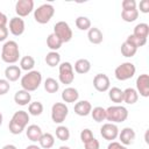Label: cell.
Instances as JSON below:
<instances>
[{"label":"cell","instance_id":"6da1fadb","mask_svg":"<svg viewBox=\"0 0 149 149\" xmlns=\"http://www.w3.org/2000/svg\"><path fill=\"white\" fill-rule=\"evenodd\" d=\"M20 57V50H19V44L15 41H7L2 45L1 50V59L5 63L8 64H14L19 61Z\"/></svg>","mask_w":149,"mask_h":149},{"label":"cell","instance_id":"7a4b0ae2","mask_svg":"<svg viewBox=\"0 0 149 149\" xmlns=\"http://www.w3.org/2000/svg\"><path fill=\"white\" fill-rule=\"evenodd\" d=\"M42 83V74L40 71L31 70L21 78V86L27 92H33L40 87Z\"/></svg>","mask_w":149,"mask_h":149},{"label":"cell","instance_id":"3957f363","mask_svg":"<svg viewBox=\"0 0 149 149\" xmlns=\"http://www.w3.org/2000/svg\"><path fill=\"white\" fill-rule=\"evenodd\" d=\"M127 118H128V111L123 106L114 105V106H109L106 109V119L112 123L123 122L126 121Z\"/></svg>","mask_w":149,"mask_h":149},{"label":"cell","instance_id":"277c9868","mask_svg":"<svg viewBox=\"0 0 149 149\" xmlns=\"http://www.w3.org/2000/svg\"><path fill=\"white\" fill-rule=\"evenodd\" d=\"M54 14H55L54 6L51 3H43L40 7H37V9L34 10V19L37 23L45 24L51 20Z\"/></svg>","mask_w":149,"mask_h":149},{"label":"cell","instance_id":"5b68a950","mask_svg":"<svg viewBox=\"0 0 149 149\" xmlns=\"http://www.w3.org/2000/svg\"><path fill=\"white\" fill-rule=\"evenodd\" d=\"M135 71H136V69H135V65H134L133 63H130V62H125V63L120 64V65L115 69L114 74H115V78H116L118 80L123 81V80H127V79H130L132 77H134Z\"/></svg>","mask_w":149,"mask_h":149},{"label":"cell","instance_id":"8992f818","mask_svg":"<svg viewBox=\"0 0 149 149\" xmlns=\"http://www.w3.org/2000/svg\"><path fill=\"white\" fill-rule=\"evenodd\" d=\"M54 34L62 41V43L70 42L72 38V30L65 21H59L54 26Z\"/></svg>","mask_w":149,"mask_h":149},{"label":"cell","instance_id":"52a82bcc","mask_svg":"<svg viewBox=\"0 0 149 149\" xmlns=\"http://www.w3.org/2000/svg\"><path fill=\"white\" fill-rule=\"evenodd\" d=\"M69 114V108L64 102H56L51 107V119L55 123H62Z\"/></svg>","mask_w":149,"mask_h":149},{"label":"cell","instance_id":"ba28073f","mask_svg":"<svg viewBox=\"0 0 149 149\" xmlns=\"http://www.w3.org/2000/svg\"><path fill=\"white\" fill-rule=\"evenodd\" d=\"M59 81L64 85L71 84L74 79V73H73V68L71 63L64 62L59 65Z\"/></svg>","mask_w":149,"mask_h":149},{"label":"cell","instance_id":"9c48e42d","mask_svg":"<svg viewBox=\"0 0 149 149\" xmlns=\"http://www.w3.org/2000/svg\"><path fill=\"white\" fill-rule=\"evenodd\" d=\"M33 9H34L33 0H19L15 3V13L19 15V17L28 16Z\"/></svg>","mask_w":149,"mask_h":149},{"label":"cell","instance_id":"30bf717a","mask_svg":"<svg viewBox=\"0 0 149 149\" xmlns=\"http://www.w3.org/2000/svg\"><path fill=\"white\" fill-rule=\"evenodd\" d=\"M100 134L101 136L107 140V141H113L118 137L119 135V128L116 125L108 122V123H104L102 127L100 128Z\"/></svg>","mask_w":149,"mask_h":149},{"label":"cell","instance_id":"8fae6325","mask_svg":"<svg viewBox=\"0 0 149 149\" xmlns=\"http://www.w3.org/2000/svg\"><path fill=\"white\" fill-rule=\"evenodd\" d=\"M93 86L99 92H106L109 90V86H111L109 78L105 73H98L93 78Z\"/></svg>","mask_w":149,"mask_h":149},{"label":"cell","instance_id":"7c38bea8","mask_svg":"<svg viewBox=\"0 0 149 149\" xmlns=\"http://www.w3.org/2000/svg\"><path fill=\"white\" fill-rule=\"evenodd\" d=\"M136 91L140 95L147 98L149 97V76L147 73L140 74L136 79Z\"/></svg>","mask_w":149,"mask_h":149},{"label":"cell","instance_id":"4fadbf2b","mask_svg":"<svg viewBox=\"0 0 149 149\" xmlns=\"http://www.w3.org/2000/svg\"><path fill=\"white\" fill-rule=\"evenodd\" d=\"M24 21L19 17V16H15V17H12L9 20V31L14 35V36H20L23 34L24 31Z\"/></svg>","mask_w":149,"mask_h":149},{"label":"cell","instance_id":"5bb4252c","mask_svg":"<svg viewBox=\"0 0 149 149\" xmlns=\"http://www.w3.org/2000/svg\"><path fill=\"white\" fill-rule=\"evenodd\" d=\"M118 136H119V139H120V141H121V144H123V146H129V144H132V143L134 142V140H135V132H134L133 128L126 127V128H123V129L121 130V133H120Z\"/></svg>","mask_w":149,"mask_h":149},{"label":"cell","instance_id":"9a60e30c","mask_svg":"<svg viewBox=\"0 0 149 149\" xmlns=\"http://www.w3.org/2000/svg\"><path fill=\"white\" fill-rule=\"evenodd\" d=\"M74 113L79 116H86L88 114H91V111H92V105L87 101V100H81V101H78L76 105H74Z\"/></svg>","mask_w":149,"mask_h":149},{"label":"cell","instance_id":"2e32d148","mask_svg":"<svg viewBox=\"0 0 149 149\" xmlns=\"http://www.w3.org/2000/svg\"><path fill=\"white\" fill-rule=\"evenodd\" d=\"M12 121L24 129L26 126L28 125V121H29V114L26 111H17L12 116Z\"/></svg>","mask_w":149,"mask_h":149},{"label":"cell","instance_id":"e0dca14e","mask_svg":"<svg viewBox=\"0 0 149 149\" xmlns=\"http://www.w3.org/2000/svg\"><path fill=\"white\" fill-rule=\"evenodd\" d=\"M42 134H43V132H42L41 127L37 126V125H30V126H28V128H27V130H26V135H27V137H28L31 142H37V141H40Z\"/></svg>","mask_w":149,"mask_h":149},{"label":"cell","instance_id":"ac0fdd59","mask_svg":"<svg viewBox=\"0 0 149 149\" xmlns=\"http://www.w3.org/2000/svg\"><path fill=\"white\" fill-rule=\"evenodd\" d=\"M79 98V93L74 87H66L62 92V99L64 102H76Z\"/></svg>","mask_w":149,"mask_h":149},{"label":"cell","instance_id":"d6986e66","mask_svg":"<svg viewBox=\"0 0 149 149\" xmlns=\"http://www.w3.org/2000/svg\"><path fill=\"white\" fill-rule=\"evenodd\" d=\"M5 77L8 81H16L21 77V69L16 65H9L5 70Z\"/></svg>","mask_w":149,"mask_h":149},{"label":"cell","instance_id":"ffe728a7","mask_svg":"<svg viewBox=\"0 0 149 149\" xmlns=\"http://www.w3.org/2000/svg\"><path fill=\"white\" fill-rule=\"evenodd\" d=\"M87 38L91 43L93 44H100L104 40V36H102V33L99 28L97 27H91L88 29V33H87Z\"/></svg>","mask_w":149,"mask_h":149},{"label":"cell","instance_id":"44dd1931","mask_svg":"<svg viewBox=\"0 0 149 149\" xmlns=\"http://www.w3.org/2000/svg\"><path fill=\"white\" fill-rule=\"evenodd\" d=\"M30 100H31L30 93L27 92V91H24V90H20V91H17V92L14 94V101H15L17 105H20V106H26V105H28V104L30 102Z\"/></svg>","mask_w":149,"mask_h":149},{"label":"cell","instance_id":"7402d4cb","mask_svg":"<svg viewBox=\"0 0 149 149\" xmlns=\"http://www.w3.org/2000/svg\"><path fill=\"white\" fill-rule=\"evenodd\" d=\"M139 99V93L135 88L133 87H128L123 91V101L128 105H133Z\"/></svg>","mask_w":149,"mask_h":149},{"label":"cell","instance_id":"603a6c76","mask_svg":"<svg viewBox=\"0 0 149 149\" xmlns=\"http://www.w3.org/2000/svg\"><path fill=\"white\" fill-rule=\"evenodd\" d=\"M90 70H91V63L85 58H80L74 63V71L77 73L84 74V73H87Z\"/></svg>","mask_w":149,"mask_h":149},{"label":"cell","instance_id":"cb8c5ba5","mask_svg":"<svg viewBox=\"0 0 149 149\" xmlns=\"http://www.w3.org/2000/svg\"><path fill=\"white\" fill-rule=\"evenodd\" d=\"M38 142H40V146H41L42 148H44V149H50V148H52L54 144H55V137H54V135L50 134V133H43Z\"/></svg>","mask_w":149,"mask_h":149},{"label":"cell","instance_id":"d4e9b609","mask_svg":"<svg viewBox=\"0 0 149 149\" xmlns=\"http://www.w3.org/2000/svg\"><path fill=\"white\" fill-rule=\"evenodd\" d=\"M133 35L140 38H147L149 35V26L147 23H139L135 26Z\"/></svg>","mask_w":149,"mask_h":149},{"label":"cell","instance_id":"484cf974","mask_svg":"<svg viewBox=\"0 0 149 149\" xmlns=\"http://www.w3.org/2000/svg\"><path fill=\"white\" fill-rule=\"evenodd\" d=\"M108 97L113 102L120 104L123 101V91L119 87H112L108 91Z\"/></svg>","mask_w":149,"mask_h":149},{"label":"cell","instance_id":"4316f807","mask_svg":"<svg viewBox=\"0 0 149 149\" xmlns=\"http://www.w3.org/2000/svg\"><path fill=\"white\" fill-rule=\"evenodd\" d=\"M62 41L52 33V34H50L49 36H48V38H47V45H48V48L51 50V51H56V50H58L61 47H62Z\"/></svg>","mask_w":149,"mask_h":149},{"label":"cell","instance_id":"83f0119b","mask_svg":"<svg viewBox=\"0 0 149 149\" xmlns=\"http://www.w3.org/2000/svg\"><path fill=\"white\" fill-rule=\"evenodd\" d=\"M59 62H61V55L57 51H50V52L47 54V56H45V63L49 66L54 68V66L58 65Z\"/></svg>","mask_w":149,"mask_h":149},{"label":"cell","instance_id":"f1b7e54d","mask_svg":"<svg viewBox=\"0 0 149 149\" xmlns=\"http://www.w3.org/2000/svg\"><path fill=\"white\" fill-rule=\"evenodd\" d=\"M35 66V59L31 56H24L20 61V69L24 71H31L33 68Z\"/></svg>","mask_w":149,"mask_h":149},{"label":"cell","instance_id":"f546056e","mask_svg":"<svg viewBox=\"0 0 149 149\" xmlns=\"http://www.w3.org/2000/svg\"><path fill=\"white\" fill-rule=\"evenodd\" d=\"M91 115L95 122H102L106 119V109L100 106H97L91 111Z\"/></svg>","mask_w":149,"mask_h":149},{"label":"cell","instance_id":"4dcf8cb0","mask_svg":"<svg viewBox=\"0 0 149 149\" xmlns=\"http://www.w3.org/2000/svg\"><path fill=\"white\" fill-rule=\"evenodd\" d=\"M44 90L48 93H56L59 90V84L54 78H47L44 81Z\"/></svg>","mask_w":149,"mask_h":149},{"label":"cell","instance_id":"1f68e13d","mask_svg":"<svg viewBox=\"0 0 149 149\" xmlns=\"http://www.w3.org/2000/svg\"><path fill=\"white\" fill-rule=\"evenodd\" d=\"M42 112H43V105H42V102H40V101H34V102H30V104H29L28 114L34 115V116H38V115L42 114Z\"/></svg>","mask_w":149,"mask_h":149},{"label":"cell","instance_id":"d6a6232c","mask_svg":"<svg viewBox=\"0 0 149 149\" xmlns=\"http://www.w3.org/2000/svg\"><path fill=\"white\" fill-rule=\"evenodd\" d=\"M121 17L125 22H134L139 17V10L137 9H130V10H122Z\"/></svg>","mask_w":149,"mask_h":149},{"label":"cell","instance_id":"836d02e7","mask_svg":"<svg viewBox=\"0 0 149 149\" xmlns=\"http://www.w3.org/2000/svg\"><path fill=\"white\" fill-rule=\"evenodd\" d=\"M76 27L79 30H88L91 28V21L86 16H78L76 19Z\"/></svg>","mask_w":149,"mask_h":149},{"label":"cell","instance_id":"e575fe53","mask_svg":"<svg viewBox=\"0 0 149 149\" xmlns=\"http://www.w3.org/2000/svg\"><path fill=\"white\" fill-rule=\"evenodd\" d=\"M126 42L137 49V48H140V47H143V45L147 43V38H140V37H136V36H134V35L132 34V35H129V36L127 37Z\"/></svg>","mask_w":149,"mask_h":149},{"label":"cell","instance_id":"d590c367","mask_svg":"<svg viewBox=\"0 0 149 149\" xmlns=\"http://www.w3.org/2000/svg\"><path fill=\"white\" fill-rule=\"evenodd\" d=\"M56 136L59 141H68L70 139V130L65 126H58L56 128Z\"/></svg>","mask_w":149,"mask_h":149},{"label":"cell","instance_id":"8d00e7d4","mask_svg":"<svg viewBox=\"0 0 149 149\" xmlns=\"http://www.w3.org/2000/svg\"><path fill=\"white\" fill-rule=\"evenodd\" d=\"M136 48H134L133 45H130L129 43H127L126 41L121 44V54L125 57H133L136 54Z\"/></svg>","mask_w":149,"mask_h":149},{"label":"cell","instance_id":"74e56055","mask_svg":"<svg viewBox=\"0 0 149 149\" xmlns=\"http://www.w3.org/2000/svg\"><path fill=\"white\" fill-rule=\"evenodd\" d=\"M94 136H93V133L88 129V128H85V129H83L81 130V133H80V140H81V142L83 143H86V142H88L90 140H92Z\"/></svg>","mask_w":149,"mask_h":149},{"label":"cell","instance_id":"f35d334b","mask_svg":"<svg viewBox=\"0 0 149 149\" xmlns=\"http://www.w3.org/2000/svg\"><path fill=\"white\" fill-rule=\"evenodd\" d=\"M136 9V1L135 0H123L122 1V10H130Z\"/></svg>","mask_w":149,"mask_h":149},{"label":"cell","instance_id":"ab89813d","mask_svg":"<svg viewBox=\"0 0 149 149\" xmlns=\"http://www.w3.org/2000/svg\"><path fill=\"white\" fill-rule=\"evenodd\" d=\"M10 88L9 81L7 79H0V95L6 94Z\"/></svg>","mask_w":149,"mask_h":149},{"label":"cell","instance_id":"60d3db41","mask_svg":"<svg viewBox=\"0 0 149 149\" xmlns=\"http://www.w3.org/2000/svg\"><path fill=\"white\" fill-rule=\"evenodd\" d=\"M84 147H85V149H99L100 148V144H99V141L93 137L88 142L84 143Z\"/></svg>","mask_w":149,"mask_h":149},{"label":"cell","instance_id":"b9f144b4","mask_svg":"<svg viewBox=\"0 0 149 149\" xmlns=\"http://www.w3.org/2000/svg\"><path fill=\"white\" fill-rule=\"evenodd\" d=\"M140 12L144 14L149 13V0H142L140 2Z\"/></svg>","mask_w":149,"mask_h":149},{"label":"cell","instance_id":"7bdbcfd3","mask_svg":"<svg viewBox=\"0 0 149 149\" xmlns=\"http://www.w3.org/2000/svg\"><path fill=\"white\" fill-rule=\"evenodd\" d=\"M8 36V28L6 26H0V42L5 41Z\"/></svg>","mask_w":149,"mask_h":149},{"label":"cell","instance_id":"ee69618b","mask_svg":"<svg viewBox=\"0 0 149 149\" xmlns=\"http://www.w3.org/2000/svg\"><path fill=\"white\" fill-rule=\"evenodd\" d=\"M107 149H127V148H126L123 144L119 143V142H114V141H112V142L108 144Z\"/></svg>","mask_w":149,"mask_h":149},{"label":"cell","instance_id":"f6af8a7d","mask_svg":"<svg viewBox=\"0 0 149 149\" xmlns=\"http://www.w3.org/2000/svg\"><path fill=\"white\" fill-rule=\"evenodd\" d=\"M7 16L2 13V12H0V26H6V23H7Z\"/></svg>","mask_w":149,"mask_h":149},{"label":"cell","instance_id":"bcb514c9","mask_svg":"<svg viewBox=\"0 0 149 149\" xmlns=\"http://www.w3.org/2000/svg\"><path fill=\"white\" fill-rule=\"evenodd\" d=\"M2 149H16V147L14 144H6L2 147Z\"/></svg>","mask_w":149,"mask_h":149},{"label":"cell","instance_id":"7dc6e473","mask_svg":"<svg viewBox=\"0 0 149 149\" xmlns=\"http://www.w3.org/2000/svg\"><path fill=\"white\" fill-rule=\"evenodd\" d=\"M26 149H41L38 146H36V144H30V146H28Z\"/></svg>","mask_w":149,"mask_h":149},{"label":"cell","instance_id":"c3c4849f","mask_svg":"<svg viewBox=\"0 0 149 149\" xmlns=\"http://www.w3.org/2000/svg\"><path fill=\"white\" fill-rule=\"evenodd\" d=\"M2 119H3V118H2V113L0 112V126L2 125Z\"/></svg>","mask_w":149,"mask_h":149},{"label":"cell","instance_id":"681fc988","mask_svg":"<svg viewBox=\"0 0 149 149\" xmlns=\"http://www.w3.org/2000/svg\"><path fill=\"white\" fill-rule=\"evenodd\" d=\"M58 149H70L69 147H66V146H62V147H59Z\"/></svg>","mask_w":149,"mask_h":149}]
</instances>
